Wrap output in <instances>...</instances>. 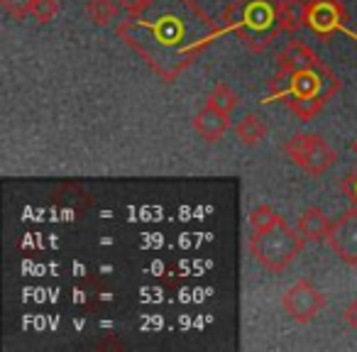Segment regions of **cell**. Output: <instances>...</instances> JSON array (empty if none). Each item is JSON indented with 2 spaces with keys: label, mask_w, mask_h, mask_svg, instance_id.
<instances>
[{
  "label": "cell",
  "mask_w": 357,
  "mask_h": 352,
  "mask_svg": "<svg viewBox=\"0 0 357 352\" xmlns=\"http://www.w3.org/2000/svg\"><path fill=\"white\" fill-rule=\"evenodd\" d=\"M149 3H152V0H118V6L123 8L128 15H137V13H142Z\"/></svg>",
  "instance_id": "obj_19"
},
{
  "label": "cell",
  "mask_w": 357,
  "mask_h": 352,
  "mask_svg": "<svg viewBox=\"0 0 357 352\" xmlns=\"http://www.w3.org/2000/svg\"><path fill=\"white\" fill-rule=\"evenodd\" d=\"M342 194L357 206V171H352L345 181H342Z\"/></svg>",
  "instance_id": "obj_20"
},
{
  "label": "cell",
  "mask_w": 357,
  "mask_h": 352,
  "mask_svg": "<svg viewBox=\"0 0 357 352\" xmlns=\"http://www.w3.org/2000/svg\"><path fill=\"white\" fill-rule=\"evenodd\" d=\"M206 103H211V105H215V108L233 113V110L238 108V103H240V95L235 93V91L230 89L228 84H215L213 91L208 93V98H206Z\"/></svg>",
  "instance_id": "obj_15"
},
{
  "label": "cell",
  "mask_w": 357,
  "mask_h": 352,
  "mask_svg": "<svg viewBox=\"0 0 357 352\" xmlns=\"http://www.w3.org/2000/svg\"><path fill=\"white\" fill-rule=\"evenodd\" d=\"M123 42L164 81H174L196 61L215 37V27L194 0H152L142 13L118 27Z\"/></svg>",
  "instance_id": "obj_1"
},
{
  "label": "cell",
  "mask_w": 357,
  "mask_h": 352,
  "mask_svg": "<svg viewBox=\"0 0 357 352\" xmlns=\"http://www.w3.org/2000/svg\"><path fill=\"white\" fill-rule=\"evenodd\" d=\"M282 215L277 213V211L272 208L269 204H259L257 208L250 213V230H262L267 228V225H272L274 220H279Z\"/></svg>",
  "instance_id": "obj_17"
},
{
  "label": "cell",
  "mask_w": 357,
  "mask_h": 352,
  "mask_svg": "<svg viewBox=\"0 0 357 352\" xmlns=\"http://www.w3.org/2000/svg\"><path fill=\"white\" fill-rule=\"evenodd\" d=\"M326 306V293L308 279H298L282 293V308L294 323H311Z\"/></svg>",
  "instance_id": "obj_7"
},
{
  "label": "cell",
  "mask_w": 357,
  "mask_h": 352,
  "mask_svg": "<svg viewBox=\"0 0 357 352\" xmlns=\"http://www.w3.org/2000/svg\"><path fill=\"white\" fill-rule=\"evenodd\" d=\"M342 318H345L347 328H352V330L357 332V298H352V301L347 303L345 311H342Z\"/></svg>",
  "instance_id": "obj_21"
},
{
  "label": "cell",
  "mask_w": 357,
  "mask_h": 352,
  "mask_svg": "<svg viewBox=\"0 0 357 352\" xmlns=\"http://www.w3.org/2000/svg\"><path fill=\"white\" fill-rule=\"evenodd\" d=\"M306 238L284 218L274 220L262 230H252L250 235V252L267 272L282 274L294 259L301 254Z\"/></svg>",
  "instance_id": "obj_4"
},
{
  "label": "cell",
  "mask_w": 357,
  "mask_h": 352,
  "mask_svg": "<svg viewBox=\"0 0 357 352\" xmlns=\"http://www.w3.org/2000/svg\"><path fill=\"white\" fill-rule=\"evenodd\" d=\"M282 152L289 162L296 164L298 169H303L308 176H323L337 162V152L333 149V144L318 132L291 135L284 142Z\"/></svg>",
  "instance_id": "obj_5"
},
{
  "label": "cell",
  "mask_w": 357,
  "mask_h": 352,
  "mask_svg": "<svg viewBox=\"0 0 357 352\" xmlns=\"http://www.w3.org/2000/svg\"><path fill=\"white\" fill-rule=\"evenodd\" d=\"M118 0H89L86 3V15L91 17V22L98 27H108L118 17Z\"/></svg>",
  "instance_id": "obj_13"
},
{
  "label": "cell",
  "mask_w": 357,
  "mask_h": 352,
  "mask_svg": "<svg viewBox=\"0 0 357 352\" xmlns=\"http://www.w3.org/2000/svg\"><path fill=\"white\" fill-rule=\"evenodd\" d=\"M220 22V35L230 32L259 54L284 32L282 0H233Z\"/></svg>",
  "instance_id": "obj_3"
},
{
  "label": "cell",
  "mask_w": 357,
  "mask_h": 352,
  "mask_svg": "<svg viewBox=\"0 0 357 352\" xmlns=\"http://www.w3.org/2000/svg\"><path fill=\"white\" fill-rule=\"evenodd\" d=\"M350 149H352V152H355V154H357V137H355V139H352V144H350Z\"/></svg>",
  "instance_id": "obj_22"
},
{
  "label": "cell",
  "mask_w": 357,
  "mask_h": 352,
  "mask_svg": "<svg viewBox=\"0 0 357 352\" xmlns=\"http://www.w3.org/2000/svg\"><path fill=\"white\" fill-rule=\"evenodd\" d=\"M32 3H35V0H0L3 10H6L13 20H25V17H30Z\"/></svg>",
  "instance_id": "obj_18"
},
{
  "label": "cell",
  "mask_w": 357,
  "mask_h": 352,
  "mask_svg": "<svg viewBox=\"0 0 357 352\" xmlns=\"http://www.w3.org/2000/svg\"><path fill=\"white\" fill-rule=\"evenodd\" d=\"M191 125H194V132L199 135L204 142H218V139H223V135L228 132V128H230V113L206 103L204 108L194 115V123Z\"/></svg>",
  "instance_id": "obj_9"
},
{
  "label": "cell",
  "mask_w": 357,
  "mask_h": 352,
  "mask_svg": "<svg viewBox=\"0 0 357 352\" xmlns=\"http://www.w3.org/2000/svg\"><path fill=\"white\" fill-rule=\"evenodd\" d=\"M279 71H298V69H308V66H318L321 64V56L306 47L303 42H289L277 56Z\"/></svg>",
  "instance_id": "obj_11"
},
{
  "label": "cell",
  "mask_w": 357,
  "mask_h": 352,
  "mask_svg": "<svg viewBox=\"0 0 357 352\" xmlns=\"http://www.w3.org/2000/svg\"><path fill=\"white\" fill-rule=\"evenodd\" d=\"M56 15H59V0H35V3H32V13H30L32 20L47 25V22H52Z\"/></svg>",
  "instance_id": "obj_16"
},
{
  "label": "cell",
  "mask_w": 357,
  "mask_h": 352,
  "mask_svg": "<svg viewBox=\"0 0 357 352\" xmlns=\"http://www.w3.org/2000/svg\"><path fill=\"white\" fill-rule=\"evenodd\" d=\"M267 132L269 128L264 123V118H259L255 113H248L235 125V137H238V142L243 147H257V144H262L267 139Z\"/></svg>",
  "instance_id": "obj_12"
},
{
  "label": "cell",
  "mask_w": 357,
  "mask_h": 352,
  "mask_svg": "<svg viewBox=\"0 0 357 352\" xmlns=\"http://www.w3.org/2000/svg\"><path fill=\"white\" fill-rule=\"evenodd\" d=\"M326 245L350 267H357V208L345 211L333 223Z\"/></svg>",
  "instance_id": "obj_8"
},
{
  "label": "cell",
  "mask_w": 357,
  "mask_h": 352,
  "mask_svg": "<svg viewBox=\"0 0 357 352\" xmlns=\"http://www.w3.org/2000/svg\"><path fill=\"white\" fill-rule=\"evenodd\" d=\"M303 27L321 37H331L337 32L355 37V32L347 27V10L342 0H306V15H303Z\"/></svg>",
  "instance_id": "obj_6"
},
{
  "label": "cell",
  "mask_w": 357,
  "mask_h": 352,
  "mask_svg": "<svg viewBox=\"0 0 357 352\" xmlns=\"http://www.w3.org/2000/svg\"><path fill=\"white\" fill-rule=\"evenodd\" d=\"M337 91H340V79L321 61L318 66H308V69L277 71L269 81V93L264 103L287 98L289 110L301 123H308L326 108V103Z\"/></svg>",
  "instance_id": "obj_2"
},
{
  "label": "cell",
  "mask_w": 357,
  "mask_h": 352,
  "mask_svg": "<svg viewBox=\"0 0 357 352\" xmlns=\"http://www.w3.org/2000/svg\"><path fill=\"white\" fill-rule=\"evenodd\" d=\"M331 228H333V220L328 218L326 211L318 208V206L303 208L296 220V230L306 238V243H326Z\"/></svg>",
  "instance_id": "obj_10"
},
{
  "label": "cell",
  "mask_w": 357,
  "mask_h": 352,
  "mask_svg": "<svg viewBox=\"0 0 357 352\" xmlns=\"http://www.w3.org/2000/svg\"><path fill=\"white\" fill-rule=\"evenodd\" d=\"M303 15H306V3L303 0H282L284 32L298 30L303 25Z\"/></svg>",
  "instance_id": "obj_14"
}]
</instances>
